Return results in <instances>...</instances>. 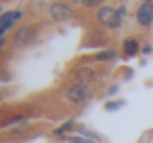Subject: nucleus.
I'll list each match as a JSON object with an SVG mask.
<instances>
[{"instance_id": "obj_12", "label": "nucleus", "mask_w": 153, "mask_h": 143, "mask_svg": "<svg viewBox=\"0 0 153 143\" xmlns=\"http://www.w3.org/2000/svg\"><path fill=\"white\" fill-rule=\"evenodd\" d=\"M71 143H97V141H90V139H84V137H71Z\"/></svg>"}, {"instance_id": "obj_1", "label": "nucleus", "mask_w": 153, "mask_h": 143, "mask_svg": "<svg viewBox=\"0 0 153 143\" xmlns=\"http://www.w3.org/2000/svg\"><path fill=\"white\" fill-rule=\"evenodd\" d=\"M97 19H99L103 25H107V28H120V23H122V15H120L115 9H109V7H103V9L97 13Z\"/></svg>"}, {"instance_id": "obj_3", "label": "nucleus", "mask_w": 153, "mask_h": 143, "mask_svg": "<svg viewBox=\"0 0 153 143\" xmlns=\"http://www.w3.org/2000/svg\"><path fill=\"white\" fill-rule=\"evenodd\" d=\"M36 28L34 25H25V28H19L17 30V34L13 36V42L17 44V46H27V44H32L34 40H36Z\"/></svg>"}, {"instance_id": "obj_10", "label": "nucleus", "mask_w": 153, "mask_h": 143, "mask_svg": "<svg viewBox=\"0 0 153 143\" xmlns=\"http://www.w3.org/2000/svg\"><path fill=\"white\" fill-rule=\"evenodd\" d=\"M80 2H82L84 7H101L103 0H80Z\"/></svg>"}, {"instance_id": "obj_2", "label": "nucleus", "mask_w": 153, "mask_h": 143, "mask_svg": "<svg viewBox=\"0 0 153 143\" xmlns=\"http://www.w3.org/2000/svg\"><path fill=\"white\" fill-rule=\"evenodd\" d=\"M88 84H82V82H76L74 86H69L67 88V93H65V99L69 101V103H84L86 99H88Z\"/></svg>"}, {"instance_id": "obj_5", "label": "nucleus", "mask_w": 153, "mask_h": 143, "mask_svg": "<svg viewBox=\"0 0 153 143\" xmlns=\"http://www.w3.org/2000/svg\"><path fill=\"white\" fill-rule=\"evenodd\" d=\"M136 19H138L140 25H151V21H153V7H151V2H145L136 11Z\"/></svg>"}, {"instance_id": "obj_8", "label": "nucleus", "mask_w": 153, "mask_h": 143, "mask_svg": "<svg viewBox=\"0 0 153 143\" xmlns=\"http://www.w3.org/2000/svg\"><path fill=\"white\" fill-rule=\"evenodd\" d=\"M27 124V118H13V120H9L7 124H4V128L7 130H19V128H23Z\"/></svg>"}, {"instance_id": "obj_4", "label": "nucleus", "mask_w": 153, "mask_h": 143, "mask_svg": "<svg viewBox=\"0 0 153 143\" xmlns=\"http://www.w3.org/2000/svg\"><path fill=\"white\" fill-rule=\"evenodd\" d=\"M48 15H51V19H55V21H65V19L71 17V9H69L67 4H63V2H55V4H51Z\"/></svg>"}, {"instance_id": "obj_13", "label": "nucleus", "mask_w": 153, "mask_h": 143, "mask_svg": "<svg viewBox=\"0 0 153 143\" xmlns=\"http://www.w3.org/2000/svg\"><path fill=\"white\" fill-rule=\"evenodd\" d=\"M113 57V53H109V51H105V53H99V59H111Z\"/></svg>"}, {"instance_id": "obj_11", "label": "nucleus", "mask_w": 153, "mask_h": 143, "mask_svg": "<svg viewBox=\"0 0 153 143\" xmlns=\"http://www.w3.org/2000/svg\"><path fill=\"white\" fill-rule=\"evenodd\" d=\"M122 105H124L122 101H109L105 107H107V109H117V107H122Z\"/></svg>"}, {"instance_id": "obj_9", "label": "nucleus", "mask_w": 153, "mask_h": 143, "mask_svg": "<svg viewBox=\"0 0 153 143\" xmlns=\"http://www.w3.org/2000/svg\"><path fill=\"white\" fill-rule=\"evenodd\" d=\"M124 53L130 57V55H134V53H138V42L134 40V38H128L126 42H124Z\"/></svg>"}, {"instance_id": "obj_14", "label": "nucleus", "mask_w": 153, "mask_h": 143, "mask_svg": "<svg viewBox=\"0 0 153 143\" xmlns=\"http://www.w3.org/2000/svg\"><path fill=\"white\" fill-rule=\"evenodd\" d=\"M69 128H71V124L67 122V124H63V126H61V128H59L57 133H59V135H63V133H65V130H69Z\"/></svg>"}, {"instance_id": "obj_7", "label": "nucleus", "mask_w": 153, "mask_h": 143, "mask_svg": "<svg viewBox=\"0 0 153 143\" xmlns=\"http://www.w3.org/2000/svg\"><path fill=\"white\" fill-rule=\"evenodd\" d=\"M76 78H78V82L88 84V82H92V80H94V72H92L90 67H82V70H78Z\"/></svg>"}, {"instance_id": "obj_6", "label": "nucleus", "mask_w": 153, "mask_h": 143, "mask_svg": "<svg viewBox=\"0 0 153 143\" xmlns=\"http://www.w3.org/2000/svg\"><path fill=\"white\" fill-rule=\"evenodd\" d=\"M19 19H21V11L4 13V15H2V19H0V30H2V34H4V32H9V30H11V25H13L15 21H19Z\"/></svg>"}]
</instances>
